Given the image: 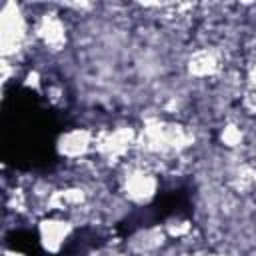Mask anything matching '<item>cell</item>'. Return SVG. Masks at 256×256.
I'll return each instance as SVG.
<instances>
[{
	"mask_svg": "<svg viewBox=\"0 0 256 256\" xmlns=\"http://www.w3.org/2000/svg\"><path fill=\"white\" fill-rule=\"evenodd\" d=\"M218 140H220V144L226 148V150H240L242 146H244V142H246V132H244V128L240 126V124H236V122H226L222 128H220V132H218Z\"/></svg>",
	"mask_w": 256,
	"mask_h": 256,
	"instance_id": "cell-7",
	"label": "cell"
},
{
	"mask_svg": "<svg viewBox=\"0 0 256 256\" xmlns=\"http://www.w3.org/2000/svg\"><path fill=\"white\" fill-rule=\"evenodd\" d=\"M118 176V188L122 198L132 206H148L160 190L158 170L142 160H128L122 166Z\"/></svg>",
	"mask_w": 256,
	"mask_h": 256,
	"instance_id": "cell-2",
	"label": "cell"
},
{
	"mask_svg": "<svg viewBox=\"0 0 256 256\" xmlns=\"http://www.w3.org/2000/svg\"><path fill=\"white\" fill-rule=\"evenodd\" d=\"M246 86H248L250 92L256 94V60L250 62L248 68H246Z\"/></svg>",
	"mask_w": 256,
	"mask_h": 256,
	"instance_id": "cell-8",
	"label": "cell"
},
{
	"mask_svg": "<svg viewBox=\"0 0 256 256\" xmlns=\"http://www.w3.org/2000/svg\"><path fill=\"white\" fill-rule=\"evenodd\" d=\"M194 256H228L226 252H194Z\"/></svg>",
	"mask_w": 256,
	"mask_h": 256,
	"instance_id": "cell-9",
	"label": "cell"
},
{
	"mask_svg": "<svg viewBox=\"0 0 256 256\" xmlns=\"http://www.w3.org/2000/svg\"><path fill=\"white\" fill-rule=\"evenodd\" d=\"M222 54L220 50L212 46H200L192 50L184 60V70L188 78H194L198 82L212 80L222 72Z\"/></svg>",
	"mask_w": 256,
	"mask_h": 256,
	"instance_id": "cell-6",
	"label": "cell"
},
{
	"mask_svg": "<svg viewBox=\"0 0 256 256\" xmlns=\"http://www.w3.org/2000/svg\"><path fill=\"white\" fill-rule=\"evenodd\" d=\"M96 148V132L92 128L74 126L58 134L56 138V154L66 162H82Z\"/></svg>",
	"mask_w": 256,
	"mask_h": 256,
	"instance_id": "cell-5",
	"label": "cell"
},
{
	"mask_svg": "<svg viewBox=\"0 0 256 256\" xmlns=\"http://www.w3.org/2000/svg\"><path fill=\"white\" fill-rule=\"evenodd\" d=\"M32 36L48 52H62L68 44V26L60 12L48 10L32 18Z\"/></svg>",
	"mask_w": 256,
	"mask_h": 256,
	"instance_id": "cell-3",
	"label": "cell"
},
{
	"mask_svg": "<svg viewBox=\"0 0 256 256\" xmlns=\"http://www.w3.org/2000/svg\"><path fill=\"white\" fill-rule=\"evenodd\" d=\"M34 42L32 20L18 2H4L0 8V50L4 60H18Z\"/></svg>",
	"mask_w": 256,
	"mask_h": 256,
	"instance_id": "cell-1",
	"label": "cell"
},
{
	"mask_svg": "<svg viewBox=\"0 0 256 256\" xmlns=\"http://www.w3.org/2000/svg\"><path fill=\"white\" fill-rule=\"evenodd\" d=\"M4 256H28V254H24V252H18V250H4Z\"/></svg>",
	"mask_w": 256,
	"mask_h": 256,
	"instance_id": "cell-10",
	"label": "cell"
},
{
	"mask_svg": "<svg viewBox=\"0 0 256 256\" xmlns=\"http://www.w3.org/2000/svg\"><path fill=\"white\" fill-rule=\"evenodd\" d=\"M38 244L46 254H60L74 234V220L62 214H48L36 226Z\"/></svg>",
	"mask_w": 256,
	"mask_h": 256,
	"instance_id": "cell-4",
	"label": "cell"
}]
</instances>
